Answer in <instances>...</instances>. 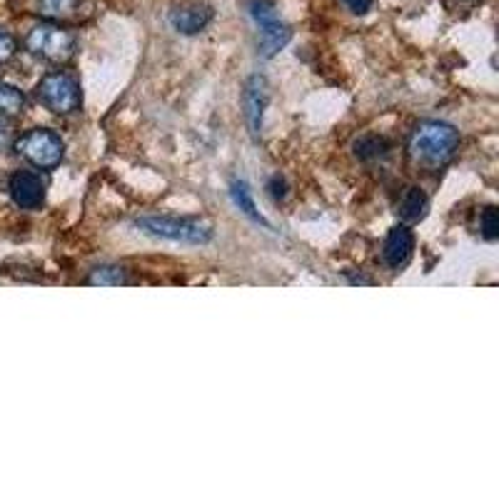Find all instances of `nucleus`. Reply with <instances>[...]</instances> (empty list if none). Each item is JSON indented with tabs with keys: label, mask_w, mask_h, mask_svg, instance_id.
<instances>
[{
	"label": "nucleus",
	"mask_w": 499,
	"mask_h": 499,
	"mask_svg": "<svg viewBox=\"0 0 499 499\" xmlns=\"http://www.w3.org/2000/svg\"><path fill=\"white\" fill-rule=\"evenodd\" d=\"M25 107V97L18 88L0 86V117L21 116Z\"/></svg>",
	"instance_id": "13"
},
{
	"label": "nucleus",
	"mask_w": 499,
	"mask_h": 499,
	"mask_svg": "<svg viewBox=\"0 0 499 499\" xmlns=\"http://www.w3.org/2000/svg\"><path fill=\"white\" fill-rule=\"evenodd\" d=\"M427 195L420 188H407L400 198V205H397V213L402 215L407 223H417L427 215Z\"/></svg>",
	"instance_id": "12"
},
{
	"label": "nucleus",
	"mask_w": 499,
	"mask_h": 499,
	"mask_svg": "<svg viewBox=\"0 0 499 499\" xmlns=\"http://www.w3.org/2000/svg\"><path fill=\"white\" fill-rule=\"evenodd\" d=\"M25 45L32 55L51 60V63H68L75 55V35L60 25H53V23L35 25L28 32Z\"/></svg>",
	"instance_id": "3"
},
{
	"label": "nucleus",
	"mask_w": 499,
	"mask_h": 499,
	"mask_svg": "<svg viewBox=\"0 0 499 499\" xmlns=\"http://www.w3.org/2000/svg\"><path fill=\"white\" fill-rule=\"evenodd\" d=\"M230 195H233L235 208H237L245 217H250V220L257 225H265L267 230H270V223L265 220V215L257 210V205L255 200H253V192H250V188H247V182L235 180L233 188H230Z\"/></svg>",
	"instance_id": "11"
},
{
	"label": "nucleus",
	"mask_w": 499,
	"mask_h": 499,
	"mask_svg": "<svg viewBox=\"0 0 499 499\" xmlns=\"http://www.w3.org/2000/svg\"><path fill=\"white\" fill-rule=\"evenodd\" d=\"M8 190H11L13 202L18 208H23V210H35L45 200V185L41 180V175H35V172H13L11 182H8Z\"/></svg>",
	"instance_id": "7"
},
{
	"label": "nucleus",
	"mask_w": 499,
	"mask_h": 499,
	"mask_svg": "<svg viewBox=\"0 0 499 499\" xmlns=\"http://www.w3.org/2000/svg\"><path fill=\"white\" fill-rule=\"evenodd\" d=\"M80 0H38V8L48 18H68L73 15Z\"/></svg>",
	"instance_id": "15"
},
{
	"label": "nucleus",
	"mask_w": 499,
	"mask_h": 499,
	"mask_svg": "<svg viewBox=\"0 0 499 499\" xmlns=\"http://www.w3.org/2000/svg\"><path fill=\"white\" fill-rule=\"evenodd\" d=\"M135 227L143 230L145 235H150V237L172 240V243L205 245L213 240V230L208 225L198 223V220H188V217H158V215H148V217H138Z\"/></svg>",
	"instance_id": "2"
},
{
	"label": "nucleus",
	"mask_w": 499,
	"mask_h": 499,
	"mask_svg": "<svg viewBox=\"0 0 499 499\" xmlns=\"http://www.w3.org/2000/svg\"><path fill=\"white\" fill-rule=\"evenodd\" d=\"M267 100H270V86L263 75H253L247 80L243 93V103H245V120H247V130L253 140L260 138L263 133V116H265Z\"/></svg>",
	"instance_id": "6"
},
{
	"label": "nucleus",
	"mask_w": 499,
	"mask_h": 499,
	"mask_svg": "<svg viewBox=\"0 0 499 499\" xmlns=\"http://www.w3.org/2000/svg\"><path fill=\"white\" fill-rule=\"evenodd\" d=\"M38 100L43 103L48 110L68 116L75 107L80 106V88L68 73H48L38 86Z\"/></svg>",
	"instance_id": "5"
},
{
	"label": "nucleus",
	"mask_w": 499,
	"mask_h": 499,
	"mask_svg": "<svg viewBox=\"0 0 499 499\" xmlns=\"http://www.w3.org/2000/svg\"><path fill=\"white\" fill-rule=\"evenodd\" d=\"M407 148H410L412 160H417L420 165L439 168V165H445L455 158L457 148H459V133L447 123L427 120V123H420L414 128Z\"/></svg>",
	"instance_id": "1"
},
{
	"label": "nucleus",
	"mask_w": 499,
	"mask_h": 499,
	"mask_svg": "<svg viewBox=\"0 0 499 499\" xmlns=\"http://www.w3.org/2000/svg\"><path fill=\"white\" fill-rule=\"evenodd\" d=\"M384 152H387V143L383 138H377V135H365V138L355 143V155L360 160L383 158Z\"/></svg>",
	"instance_id": "14"
},
{
	"label": "nucleus",
	"mask_w": 499,
	"mask_h": 499,
	"mask_svg": "<svg viewBox=\"0 0 499 499\" xmlns=\"http://www.w3.org/2000/svg\"><path fill=\"white\" fill-rule=\"evenodd\" d=\"M342 3H345V5H347V11L355 13V15H365V13H370L374 0H342Z\"/></svg>",
	"instance_id": "19"
},
{
	"label": "nucleus",
	"mask_w": 499,
	"mask_h": 499,
	"mask_svg": "<svg viewBox=\"0 0 499 499\" xmlns=\"http://www.w3.org/2000/svg\"><path fill=\"white\" fill-rule=\"evenodd\" d=\"M213 21V11L208 5H182L171 13V25L182 35H195Z\"/></svg>",
	"instance_id": "9"
},
{
	"label": "nucleus",
	"mask_w": 499,
	"mask_h": 499,
	"mask_svg": "<svg viewBox=\"0 0 499 499\" xmlns=\"http://www.w3.org/2000/svg\"><path fill=\"white\" fill-rule=\"evenodd\" d=\"M270 192H273L275 200H282V198H285V180H282L280 175H275V178L270 180Z\"/></svg>",
	"instance_id": "20"
},
{
	"label": "nucleus",
	"mask_w": 499,
	"mask_h": 499,
	"mask_svg": "<svg viewBox=\"0 0 499 499\" xmlns=\"http://www.w3.org/2000/svg\"><path fill=\"white\" fill-rule=\"evenodd\" d=\"M290 38H292V31L280 18L260 25V55L263 58H273L290 43Z\"/></svg>",
	"instance_id": "10"
},
{
	"label": "nucleus",
	"mask_w": 499,
	"mask_h": 499,
	"mask_svg": "<svg viewBox=\"0 0 499 499\" xmlns=\"http://www.w3.org/2000/svg\"><path fill=\"white\" fill-rule=\"evenodd\" d=\"M13 55H15V38L8 31L0 28V63L3 60H11Z\"/></svg>",
	"instance_id": "18"
},
{
	"label": "nucleus",
	"mask_w": 499,
	"mask_h": 499,
	"mask_svg": "<svg viewBox=\"0 0 499 499\" xmlns=\"http://www.w3.org/2000/svg\"><path fill=\"white\" fill-rule=\"evenodd\" d=\"M88 282L100 287L123 285V282H125V273H123L120 267H97V270H93V275H90Z\"/></svg>",
	"instance_id": "16"
},
{
	"label": "nucleus",
	"mask_w": 499,
	"mask_h": 499,
	"mask_svg": "<svg viewBox=\"0 0 499 499\" xmlns=\"http://www.w3.org/2000/svg\"><path fill=\"white\" fill-rule=\"evenodd\" d=\"M11 140H13L11 138V128L0 123V152H3V150L11 148Z\"/></svg>",
	"instance_id": "21"
},
{
	"label": "nucleus",
	"mask_w": 499,
	"mask_h": 499,
	"mask_svg": "<svg viewBox=\"0 0 499 499\" xmlns=\"http://www.w3.org/2000/svg\"><path fill=\"white\" fill-rule=\"evenodd\" d=\"M414 250V235L410 227L404 225H397L390 230L387 240H384V263L393 267V270H400L410 263Z\"/></svg>",
	"instance_id": "8"
},
{
	"label": "nucleus",
	"mask_w": 499,
	"mask_h": 499,
	"mask_svg": "<svg viewBox=\"0 0 499 499\" xmlns=\"http://www.w3.org/2000/svg\"><path fill=\"white\" fill-rule=\"evenodd\" d=\"M479 225H482V235H485L487 240H497V235H499L497 208H487V210L482 213V220H479Z\"/></svg>",
	"instance_id": "17"
},
{
	"label": "nucleus",
	"mask_w": 499,
	"mask_h": 499,
	"mask_svg": "<svg viewBox=\"0 0 499 499\" xmlns=\"http://www.w3.org/2000/svg\"><path fill=\"white\" fill-rule=\"evenodd\" d=\"M15 150L38 171H53L63 160V140L53 130H31L15 143Z\"/></svg>",
	"instance_id": "4"
}]
</instances>
